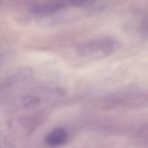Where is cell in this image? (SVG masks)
Instances as JSON below:
<instances>
[{"mask_svg":"<svg viewBox=\"0 0 148 148\" xmlns=\"http://www.w3.org/2000/svg\"><path fill=\"white\" fill-rule=\"evenodd\" d=\"M96 0H68L69 3L72 6L83 7L89 5Z\"/></svg>","mask_w":148,"mask_h":148,"instance_id":"obj_6","label":"cell"},{"mask_svg":"<svg viewBox=\"0 0 148 148\" xmlns=\"http://www.w3.org/2000/svg\"><path fill=\"white\" fill-rule=\"evenodd\" d=\"M67 138L66 131L62 128H57L50 132L46 138L47 144L52 147L63 144Z\"/></svg>","mask_w":148,"mask_h":148,"instance_id":"obj_4","label":"cell"},{"mask_svg":"<svg viewBox=\"0 0 148 148\" xmlns=\"http://www.w3.org/2000/svg\"><path fill=\"white\" fill-rule=\"evenodd\" d=\"M66 5L64 1L60 0L37 1L34 0L28 3V8L32 14L48 15L54 14L63 8Z\"/></svg>","mask_w":148,"mask_h":148,"instance_id":"obj_3","label":"cell"},{"mask_svg":"<svg viewBox=\"0 0 148 148\" xmlns=\"http://www.w3.org/2000/svg\"><path fill=\"white\" fill-rule=\"evenodd\" d=\"M22 103L25 108H30L38 106L40 103V100L34 96H28L22 99Z\"/></svg>","mask_w":148,"mask_h":148,"instance_id":"obj_5","label":"cell"},{"mask_svg":"<svg viewBox=\"0 0 148 148\" xmlns=\"http://www.w3.org/2000/svg\"><path fill=\"white\" fill-rule=\"evenodd\" d=\"M105 103L108 106H140L148 103V94L142 92L121 93L109 96Z\"/></svg>","mask_w":148,"mask_h":148,"instance_id":"obj_2","label":"cell"},{"mask_svg":"<svg viewBox=\"0 0 148 148\" xmlns=\"http://www.w3.org/2000/svg\"><path fill=\"white\" fill-rule=\"evenodd\" d=\"M119 42L114 39L106 38L90 42L82 46L83 55L91 57H104L113 54L120 48Z\"/></svg>","mask_w":148,"mask_h":148,"instance_id":"obj_1","label":"cell"}]
</instances>
